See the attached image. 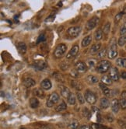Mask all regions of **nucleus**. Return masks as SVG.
<instances>
[{
    "instance_id": "09e8293b",
    "label": "nucleus",
    "mask_w": 126,
    "mask_h": 129,
    "mask_svg": "<svg viewBox=\"0 0 126 129\" xmlns=\"http://www.w3.org/2000/svg\"><path fill=\"white\" fill-rule=\"evenodd\" d=\"M54 17H52V16H51V17H49L48 18L46 19V21H51L50 19H52V20H54Z\"/></svg>"
},
{
    "instance_id": "423d86ee",
    "label": "nucleus",
    "mask_w": 126,
    "mask_h": 129,
    "mask_svg": "<svg viewBox=\"0 0 126 129\" xmlns=\"http://www.w3.org/2000/svg\"><path fill=\"white\" fill-rule=\"evenodd\" d=\"M99 22V18L97 17H94L92 19H90V20L87 22L86 25V28L88 30H91L93 28H95L97 24Z\"/></svg>"
},
{
    "instance_id": "f704fd0d",
    "label": "nucleus",
    "mask_w": 126,
    "mask_h": 129,
    "mask_svg": "<svg viewBox=\"0 0 126 129\" xmlns=\"http://www.w3.org/2000/svg\"><path fill=\"white\" fill-rule=\"evenodd\" d=\"M120 34L121 36H125L126 34V23H124L120 29Z\"/></svg>"
},
{
    "instance_id": "ddd939ff",
    "label": "nucleus",
    "mask_w": 126,
    "mask_h": 129,
    "mask_svg": "<svg viewBox=\"0 0 126 129\" xmlns=\"http://www.w3.org/2000/svg\"><path fill=\"white\" fill-rule=\"evenodd\" d=\"M110 107V102L108 98H101L100 99V107L103 110H105V109H108Z\"/></svg>"
},
{
    "instance_id": "a211bd4d",
    "label": "nucleus",
    "mask_w": 126,
    "mask_h": 129,
    "mask_svg": "<svg viewBox=\"0 0 126 129\" xmlns=\"http://www.w3.org/2000/svg\"><path fill=\"white\" fill-rule=\"evenodd\" d=\"M34 95L36 96H37V97H39V98H41V99H43L45 97V93H44V91L42 90L41 89H40V88H37V89H35L34 90Z\"/></svg>"
},
{
    "instance_id": "473e14b6",
    "label": "nucleus",
    "mask_w": 126,
    "mask_h": 129,
    "mask_svg": "<svg viewBox=\"0 0 126 129\" xmlns=\"http://www.w3.org/2000/svg\"><path fill=\"white\" fill-rule=\"evenodd\" d=\"M106 54H107V49L104 48L102 49L100 52H98L97 53V58H104L106 56Z\"/></svg>"
},
{
    "instance_id": "f8f14e48",
    "label": "nucleus",
    "mask_w": 126,
    "mask_h": 129,
    "mask_svg": "<svg viewBox=\"0 0 126 129\" xmlns=\"http://www.w3.org/2000/svg\"><path fill=\"white\" fill-rule=\"evenodd\" d=\"M41 86L43 89L48 90V89H50L51 88H52V83H51V81L48 79H45L41 82Z\"/></svg>"
},
{
    "instance_id": "37998d69",
    "label": "nucleus",
    "mask_w": 126,
    "mask_h": 129,
    "mask_svg": "<svg viewBox=\"0 0 126 129\" xmlns=\"http://www.w3.org/2000/svg\"><path fill=\"white\" fill-rule=\"evenodd\" d=\"M118 124L121 127H126V121L123 120H118Z\"/></svg>"
},
{
    "instance_id": "39448f33",
    "label": "nucleus",
    "mask_w": 126,
    "mask_h": 129,
    "mask_svg": "<svg viewBox=\"0 0 126 129\" xmlns=\"http://www.w3.org/2000/svg\"><path fill=\"white\" fill-rule=\"evenodd\" d=\"M85 99H86V101H87L90 104H94L97 102L96 95L90 90H86L85 92Z\"/></svg>"
},
{
    "instance_id": "c9c22d12",
    "label": "nucleus",
    "mask_w": 126,
    "mask_h": 129,
    "mask_svg": "<svg viewBox=\"0 0 126 129\" xmlns=\"http://www.w3.org/2000/svg\"><path fill=\"white\" fill-rule=\"evenodd\" d=\"M86 64H87L89 68H93L96 64V60L95 59H89L86 61Z\"/></svg>"
},
{
    "instance_id": "1a4fd4ad",
    "label": "nucleus",
    "mask_w": 126,
    "mask_h": 129,
    "mask_svg": "<svg viewBox=\"0 0 126 129\" xmlns=\"http://www.w3.org/2000/svg\"><path fill=\"white\" fill-rule=\"evenodd\" d=\"M79 50H80V48H79L78 45H74L72 48H71V50L69 52L68 54H67L66 58H74L75 56L76 55V54H78L79 52Z\"/></svg>"
},
{
    "instance_id": "49530a36",
    "label": "nucleus",
    "mask_w": 126,
    "mask_h": 129,
    "mask_svg": "<svg viewBox=\"0 0 126 129\" xmlns=\"http://www.w3.org/2000/svg\"><path fill=\"white\" fill-rule=\"evenodd\" d=\"M121 77L124 79H126V72H122L121 73Z\"/></svg>"
},
{
    "instance_id": "f03ea898",
    "label": "nucleus",
    "mask_w": 126,
    "mask_h": 129,
    "mask_svg": "<svg viewBox=\"0 0 126 129\" xmlns=\"http://www.w3.org/2000/svg\"><path fill=\"white\" fill-rule=\"evenodd\" d=\"M111 68V63L108 60L100 61L97 65V71L99 73H105L107 72Z\"/></svg>"
},
{
    "instance_id": "6ab92c4d",
    "label": "nucleus",
    "mask_w": 126,
    "mask_h": 129,
    "mask_svg": "<svg viewBox=\"0 0 126 129\" xmlns=\"http://www.w3.org/2000/svg\"><path fill=\"white\" fill-rule=\"evenodd\" d=\"M101 82L104 85H111L112 83V79L109 76H104L101 78Z\"/></svg>"
},
{
    "instance_id": "aec40b11",
    "label": "nucleus",
    "mask_w": 126,
    "mask_h": 129,
    "mask_svg": "<svg viewBox=\"0 0 126 129\" xmlns=\"http://www.w3.org/2000/svg\"><path fill=\"white\" fill-rule=\"evenodd\" d=\"M67 101H68V103L69 105H75L76 102V96H75L73 93H70V95L69 96L68 98H67Z\"/></svg>"
},
{
    "instance_id": "5701e85b",
    "label": "nucleus",
    "mask_w": 126,
    "mask_h": 129,
    "mask_svg": "<svg viewBox=\"0 0 126 129\" xmlns=\"http://www.w3.org/2000/svg\"><path fill=\"white\" fill-rule=\"evenodd\" d=\"M45 67H46V64H45V61H36L35 68H36L37 70H42V69H44Z\"/></svg>"
},
{
    "instance_id": "2f4dec72",
    "label": "nucleus",
    "mask_w": 126,
    "mask_h": 129,
    "mask_svg": "<svg viewBox=\"0 0 126 129\" xmlns=\"http://www.w3.org/2000/svg\"><path fill=\"white\" fill-rule=\"evenodd\" d=\"M76 97H77V100L79 101V103L80 104H83L85 103V98L83 97V95L81 94L80 93H76Z\"/></svg>"
},
{
    "instance_id": "ea45409f",
    "label": "nucleus",
    "mask_w": 126,
    "mask_h": 129,
    "mask_svg": "<svg viewBox=\"0 0 126 129\" xmlns=\"http://www.w3.org/2000/svg\"><path fill=\"white\" fill-rule=\"evenodd\" d=\"M110 28H111V24H110V23H108L107 24L104 26V33L108 34L110 31Z\"/></svg>"
},
{
    "instance_id": "20e7f679",
    "label": "nucleus",
    "mask_w": 126,
    "mask_h": 129,
    "mask_svg": "<svg viewBox=\"0 0 126 129\" xmlns=\"http://www.w3.org/2000/svg\"><path fill=\"white\" fill-rule=\"evenodd\" d=\"M67 50V46L65 44H60L57 46V48H55L54 52V56L58 58H61L63 54H64Z\"/></svg>"
},
{
    "instance_id": "c85d7f7f",
    "label": "nucleus",
    "mask_w": 126,
    "mask_h": 129,
    "mask_svg": "<svg viewBox=\"0 0 126 129\" xmlns=\"http://www.w3.org/2000/svg\"><path fill=\"white\" fill-rule=\"evenodd\" d=\"M100 47H101V44H93L92 47H91V48H90V52H91V53H96L98 51L100 50Z\"/></svg>"
},
{
    "instance_id": "0eeeda50",
    "label": "nucleus",
    "mask_w": 126,
    "mask_h": 129,
    "mask_svg": "<svg viewBox=\"0 0 126 129\" xmlns=\"http://www.w3.org/2000/svg\"><path fill=\"white\" fill-rule=\"evenodd\" d=\"M81 31V27L80 26H72L68 29L67 32H68L69 35L72 37H76L79 36Z\"/></svg>"
},
{
    "instance_id": "4468645a",
    "label": "nucleus",
    "mask_w": 126,
    "mask_h": 129,
    "mask_svg": "<svg viewBox=\"0 0 126 129\" xmlns=\"http://www.w3.org/2000/svg\"><path fill=\"white\" fill-rule=\"evenodd\" d=\"M23 84H24L26 87L30 88V87L34 86L35 84H36V82L31 79V78H27V79H25L24 81H23Z\"/></svg>"
},
{
    "instance_id": "c03bdc74",
    "label": "nucleus",
    "mask_w": 126,
    "mask_h": 129,
    "mask_svg": "<svg viewBox=\"0 0 126 129\" xmlns=\"http://www.w3.org/2000/svg\"><path fill=\"white\" fill-rule=\"evenodd\" d=\"M97 123H100L101 120H102V118H101V115L100 114V112L97 113Z\"/></svg>"
},
{
    "instance_id": "72a5a7b5",
    "label": "nucleus",
    "mask_w": 126,
    "mask_h": 129,
    "mask_svg": "<svg viewBox=\"0 0 126 129\" xmlns=\"http://www.w3.org/2000/svg\"><path fill=\"white\" fill-rule=\"evenodd\" d=\"M91 128L92 129H108V128L106 126H104L102 125V124H93L91 125Z\"/></svg>"
},
{
    "instance_id": "a19ab883",
    "label": "nucleus",
    "mask_w": 126,
    "mask_h": 129,
    "mask_svg": "<svg viewBox=\"0 0 126 129\" xmlns=\"http://www.w3.org/2000/svg\"><path fill=\"white\" fill-rule=\"evenodd\" d=\"M106 118H107L108 122H111V123L115 120V118H114V116L111 114H110V113H108V114H107V116H106Z\"/></svg>"
},
{
    "instance_id": "cd10ccee",
    "label": "nucleus",
    "mask_w": 126,
    "mask_h": 129,
    "mask_svg": "<svg viewBox=\"0 0 126 129\" xmlns=\"http://www.w3.org/2000/svg\"><path fill=\"white\" fill-rule=\"evenodd\" d=\"M70 91L69 89L67 88V87H63V89H62V91H61V94L62 95L63 97H65V98H68L69 96L70 95Z\"/></svg>"
},
{
    "instance_id": "2eb2a0df",
    "label": "nucleus",
    "mask_w": 126,
    "mask_h": 129,
    "mask_svg": "<svg viewBox=\"0 0 126 129\" xmlns=\"http://www.w3.org/2000/svg\"><path fill=\"white\" fill-rule=\"evenodd\" d=\"M100 87L101 88L102 92L104 93V94L106 96L109 97V96H112V95H111V91L110 90V89H108L107 86H105V85H104V84H103V83L100 84Z\"/></svg>"
},
{
    "instance_id": "a878e982",
    "label": "nucleus",
    "mask_w": 126,
    "mask_h": 129,
    "mask_svg": "<svg viewBox=\"0 0 126 129\" xmlns=\"http://www.w3.org/2000/svg\"><path fill=\"white\" fill-rule=\"evenodd\" d=\"M66 108H67V105L66 103L64 102V101H62V102L58 105V106L55 108V110L57 112H61L62 111H65L66 110Z\"/></svg>"
},
{
    "instance_id": "f257e3e1",
    "label": "nucleus",
    "mask_w": 126,
    "mask_h": 129,
    "mask_svg": "<svg viewBox=\"0 0 126 129\" xmlns=\"http://www.w3.org/2000/svg\"><path fill=\"white\" fill-rule=\"evenodd\" d=\"M110 48L108 50V58L110 59H114L117 56V44L115 38H112L111 41H110Z\"/></svg>"
},
{
    "instance_id": "79ce46f5",
    "label": "nucleus",
    "mask_w": 126,
    "mask_h": 129,
    "mask_svg": "<svg viewBox=\"0 0 126 129\" xmlns=\"http://www.w3.org/2000/svg\"><path fill=\"white\" fill-rule=\"evenodd\" d=\"M70 74H71V76H72V77H75V78L79 77V73H78V72L76 71V70H73V71L71 72Z\"/></svg>"
},
{
    "instance_id": "bb28decb",
    "label": "nucleus",
    "mask_w": 126,
    "mask_h": 129,
    "mask_svg": "<svg viewBox=\"0 0 126 129\" xmlns=\"http://www.w3.org/2000/svg\"><path fill=\"white\" fill-rule=\"evenodd\" d=\"M71 86H72V87H73L74 89H76V90H81V89H82V85L80 83L76 82V81H72V82H71Z\"/></svg>"
},
{
    "instance_id": "393cba45",
    "label": "nucleus",
    "mask_w": 126,
    "mask_h": 129,
    "mask_svg": "<svg viewBox=\"0 0 126 129\" xmlns=\"http://www.w3.org/2000/svg\"><path fill=\"white\" fill-rule=\"evenodd\" d=\"M17 48H18V50L21 53H25L27 52V45L23 42L19 43V44H17Z\"/></svg>"
},
{
    "instance_id": "7ed1b4c3",
    "label": "nucleus",
    "mask_w": 126,
    "mask_h": 129,
    "mask_svg": "<svg viewBox=\"0 0 126 129\" xmlns=\"http://www.w3.org/2000/svg\"><path fill=\"white\" fill-rule=\"evenodd\" d=\"M59 100V95L57 93H52L48 97V100L47 101V107H52L54 104H56Z\"/></svg>"
},
{
    "instance_id": "e433bc0d",
    "label": "nucleus",
    "mask_w": 126,
    "mask_h": 129,
    "mask_svg": "<svg viewBox=\"0 0 126 129\" xmlns=\"http://www.w3.org/2000/svg\"><path fill=\"white\" fill-rule=\"evenodd\" d=\"M119 103H120V107L121 109H126V99H122L121 98L120 100H119Z\"/></svg>"
},
{
    "instance_id": "de8ad7c7",
    "label": "nucleus",
    "mask_w": 126,
    "mask_h": 129,
    "mask_svg": "<svg viewBox=\"0 0 126 129\" xmlns=\"http://www.w3.org/2000/svg\"><path fill=\"white\" fill-rule=\"evenodd\" d=\"M121 98L122 99H126V91H123L121 93Z\"/></svg>"
},
{
    "instance_id": "4be33fe9",
    "label": "nucleus",
    "mask_w": 126,
    "mask_h": 129,
    "mask_svg": "<svg viewBox=\"0 0 126 129\" xmlns=\"http://www.w3.org/2000/svg\"><path fill=\"white\" fill-rule=\"evenodd\" d=\"M86 80H87L89 83H91V84H96L98 83V78L94 76H91V75L87 76Z\"/></svg>"
},
{
    "instance_id": "6e6552de",
    "label": "nucleus",
    "mask_w": 126,
    "mask_h": 129,
    "mask_svg": "<svg viewBox=\"0 0 126 129\" xmlns=\"http://www.w3.org/2000/svg\"><path fill=\"white\" fill-rule=\"evenodd\" d=\"M109 76L111 77V79L113 81H117L119 79V73H118V70L116 67H111L110 69V73H109Z\"/></svg>"
},
{
    "instance_id": "7c9ffc66",
    "label": "nucleus",
    "mask_w": 126,
    "mask_h": 129,
    "mask_svg": "<svg viewBox=\"0 0 126 129\" xmlns=\"http://www.w3.org/2000/svg\"><path fill=\"white\" fill-rule=\"evenodd\" d=\"M125 44H126V35H125V36H121L118 39V41H117V44L121 47H122Z\"/></svg>"
},
{
    "instance_id": "58836bf2",
    "label": "nucleus",
    "mask_w": 126,
    "mask_h": 129,
    "mask_svg": "<svg viewBox=\"0 0 126 129\" xmlns=\"http://www.w3.org/2000/svg\"><path fill=\"white\" fill-rule=\"evenodd\" d=\"M124 14H125L124 12H121V13H119L118 14H117V15H116V17H115V22H118V21H120V20H121V19L122 18V17H123V15H124Z\"/></svg>"
},
{
    "instance_id": "dca6fc26",
    "label": "nucleus",
    "mask_w": 126,
    "mask_h": 129,
    "mask_svg": "<svg viewBox=\"0 0 126 129\" xmlns=\"http://www.w3.org/2000/svg\"><path fill=\"white\" fill-rule=\"evenodd\" d=\"M92 41V36L91 35H89V36L85 37L82 41V47H87L90 44Z\"/></svg>"
},
{
    "instance_id": "c756f323",
    "label": "nucleus",
    "mask_w": 126,
    "mask_h": 129,
    "mask_svg": "<svg viewBox=\"0 0 126 129\" xmlns=\"http://www.w3.org/2000/svg\"><path fill=\"white\" fill-rule=\"evenodd\" d=\"M103 37V31L101 29H98L95 33V39L97 41H100Z\"/></svg>"
},
{
    "instance_id": "9b49d317",
    "label": "nucleus",
    "mask_w": 126,
    "mask_h": 129,
    "mask_svg": "<svg viewBox=\"0 0 126 129\" xmlns=\"http://www.w3.org/2000/svg\"><path fill=\"white\" fill-rule=\"evenodd\" d=\"M120 103L119 100H117V99H114L111 102V110L114 113H117L120 110Z\"/></svg>"
},
{
    "instance_id": "b1692460",
    "label": "nucleus",
    "mask_w": 126,
    "mask_h": 129,
    "mask_svg": "<svg viewBox=\"0 0 126 129\" xmlns=\"http://www.w3.org/2000/svg\"><path fill=\"white\" fill-rule=\"evenodd\" d=\"M116 63L118 66L126 69V58H117Z\"/></svg>"
},
{
    "instance_id": "4c0bfd02",
    "label": "nucleus",
    "mask_w": 126,
    "mask_h": 129,
    "mask_svg": "<svg viewBox=\"0 0 126 129\" xmlns=\"http://www.w3.org/2000/svg\"><path fill=\"white\" fill-rule=\"evenodd\" d=\"M45 40H46L45 34H41L40 36L38 37V38H37V44H39V43L45 41Z\"/></svg>"
},
{
    "instance_id": "f3484780",
    "label": "nucleus",
    "mask_w": 126,
    "mask_h": 129,
    "mask_svg": "<svg viewBox=\"0 0 126 129\" xmlns=\"http://www.w3.org/2000/svg\"><path fill=\"white\" fill-rule=\"evenodd\" d=\"M30 106L31 108L33 109H36L39 106V101L36 98V97H32L30 100Z\"/></svg>"
},
{
    "instance_id": "412c9836",
    "label": "nucleus",
    "mask_w": 126,
    "mask_h": 129,
    "mask_svg": "<svg viewBox=\"0 0 126 129\" xmlns=\"http://www.w3.org/2000/svg\"><path fill=\"white\" fill-rule=\"evenodd\" d=\"M69 129H77L79 128V121L77 120H71V122L69 124L68 126Z\"/></svg>"
},
{
    "instance_id": "9d476101",
    "label": "nucleus",
    "mask_w": 126,
    "mask_h": 129,
    "mask_svg": "<svg viewBox=\"0 0 126 129\" xmlns=\"http://www.w3.org/2000/svg\"><path fill=\"white\" fill-rule=\"evenodd\" d=\"M75 67H76V70L78 72H84L86 71V69H87L86 65L83 63V62H81V61L77 62L76 65H75Z\"/></svg>"
},
{
    "instance_id": "a18cd8bd",
    "label": "nucleus",
    "mask_w": 126,
    "mask_h": 129,
    "mask_svg": "<svg viewBox=\"0 0 126 129\" xmlns=\"http://www.w3.org/2000/svg\"><path fill=\"white\" fill-rule=\"evenodd\" d=\"M79 129H90V127L89 125H86V124H82V125L80 126Z\"/></svg>"
}]
</instances>
